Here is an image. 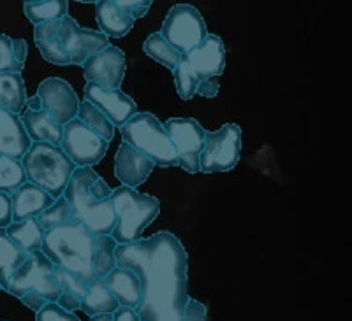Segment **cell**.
Returning a JSON list of instances; mask_svg holds the SVG:
<instances>
[{
    "mask_svg": "<svg viewBox=\"0 0 352 321\" xmlns=\"http://www.w3.org/2000/svg\"><path fill=\"white\" fill-rule=\"evenodd\" d=\"M94 174V169L76 167L62 197L71 207L72 218L87 226L92 234L111 235L116 223L111 198H96L88 191V185Z\"/></svg>",
    "mask_w": 352,
    "mask_h": 321,
    "instance_id": "cell-3",
    "label": "cell"
},
{
    "mask_svg": "<svg viewBox=\"0 0 352 321\" xmlns=\"http://www.w3.org/2000/svg\"><path fill=\"white\" fill-rule=\"evenodd\" d=\"M199 80H215L226 69V48L219 36L208 34L203 43L184 55Z\"/></svg>",
    "mask_w": 352,
    "mask_h": 321,
    "instance_id": "cell-16",
    "label": "cell"
},
{
    "mask_svg": "<svg viewBox=\"0 0 352 321\" xmlns=\"http://www.w3.org/2000/svg\"><path fill=\"white\" fill-rule=\"evenodd\" d=\"M37 97L43 104V111L48 112L62 127L76 118L80 99L67 81L60 80V78L44 80L37 88Z\"/></svg>",
    "mask_w": 352,
    "mask_h": 321,
    "instance_id": "cell-13",
    "label": "cell"
},
{
    "mask_svg": "<svg viewBox=\"0 0 352 321\" xmlns=\"http://www.w3.org/2000/svg\"><path fill=\"white\" fill-rule=\"evenodd\" d=\"M4 230L8 237L27 254L41 251L44 235H46V232L41 226V223L37 222V218L23 219V222H11Z\"/></svg>",
    "mask_w": 352,
    "mask_h": 321,
    "instance_id": "cell-24",
    "label": "cell"
},
{
    "mask_svg": "<svg viewBox=\"0 0 352 321\" xmlns=\"http://www.w3.org/2000/svg\"><path fill=\"white\" fill-rule=\"evenodd\" d=\"M96 21L99 23L100 32L106 37L122 39L134 27V20L115 5V0H100L96 2Z\"/></svg>",
    "mask_w": 352,
    "mask_h": 321,
    "instance_id": "cell-22",
    "label": "cell"
},
{
    "mask_svg": "<svg viewBox=\"0 0 352 321\" xmlns=\"http://www.w3.org/2000/svg\"><path fill=\"white\" fill-rule=\"evenodd\" d=\"M143 51L144 55L159 62L160 65L168 67L169 71H173L182 58L180 53L176 51L168 40H164V37L160 36L159 32H153L146 37V40L143 43Z\"/></svg>",
    "mask_w": 352,
    "mask_h": 321,
    "instance_id": "cell-29",
    "label": "cell"
},
{
    "mask_svg": "<svg viewBox=\"0 0 352 321\" xmlns=\"http://www.w3.org/2000/svg\"><path fill=\"white\" fill-rule=\"evenodd\" d=\"M115 267L132 270L140 279L141 321H184L187 305V251L169 232L116 244Z\"/></svg>",
    "mask_w": 352,
    "mask_h": 321,
    "instance_id": "cell-1",
    "label": "cell"
},
{
    "mask_svg": "<svg viewBox=\"0 0 352 321\" xmlns=\"http://www.w3.org/2000/svg\"><path fill=\"white\" fill-rule=\"evenodd\" d=\"M25 182H27V176H25L21 160L0 156V193L11 197Z\"/></svg>",
    "mask_w": 352,
    "mask_h": 321,
    "instance_id": "cell-30",
    "label": "cell"
},
{
    "mask_svg": "<svg viewBox=\"0 0 352 321\" xmlns=\"http://www.w3.org/2000/svg\"><path fill=\"white\" fill-rule=\"evenodd\" d=\"M153 163L140 151L129 144L122 143L115 158V176L122 182V187L138 188L150 178L153 171Z\"/></svg>",
    "mask_w": 352,
    "mask_h": 321,
    "instance_id": "cell-17",
    "label": "cell"
},
{
    "mask_svg": "<svg viewBox=\"0 0 352 321\" xmlns=\"http://www.w3.org/2000/svg\"><path fill=\"white\" fill-rule=\"evenodd\" d=\"M159 34L184 56L203 43L208 30L201 12L194 5L176 4L166 14Z\"/></svg>",
    "mask_w": 352,
    "mask_h": 321,
    "instance_id": "cell-9",
    "label": "cell"
},
{
    "mask_svg": "<svg viewBox=\"0 0 352 321\" xmlns=\"http://www.w3.org/2000/svg\"><path fill=\"white\" fill-rule=\"evenodd\" d=\"M25 16L36 25L50 23V21H60L62 18L69 16L67 0H34V2H23Z\"/></svg>",
    "mask_w": 352,
    "mask_h": 321,
    "instance_id": "cell-26",
    "label": "cell"
},
{
    "mask_svg": "<svg viewBox=\"0 0 352 321\" xmlns=\"http://www.w3.org/2000/svg\"><path fill=\"white\" fill-rule=\"evenodd\" d=\"M0 111H4V107H2V99H0Z\"/></svg>",
    "mask_w": 352,
    "mask_h": 321,
    "instance_id": "cell-46",
    "label": "cell"
},
{
    "mask_svg": "<svg viewBox=\"0 0 352 321\" xmlns=\"http://www.w3.org/2000/svg\"><path fill=\"white\" fill-rule=\"evenodd\" d=\"M53 270H55V265L50 262L43 251L28 254L20 269L9 279L6 292L18 298L32 292V294H39L48 302H56V298L60 297L62 289L55 283Z\"/></svg>",
    "mask_w": 352,
    "mask_h": 321,
    "instance_id": "cell-7",
    "label": "cell"
},
{
    "mask_svg": "<svg viewBox=\"0 0 352 321\" xmlns=\"http://www.w3.org/2000/svg\"><path fill=\"white\" fill-rule=\"evenodd\" d=\"M241 158V128L236 123H226L215 132H206L204 147L199 156V172L217 174L229 172Z\"/></svg>",
    "mask_w": 352,
    "mask_h": 321,
    "instance_id": "cell-8",
    "label": "cell"
},
{
    "mask_svg": "<svg viewBox=\"0 0 352 321\" xmlns=\"http://www.w3.org/2000/svg\"><path fill=\"white\" fill-rule=\"evenodd\" d=\"M108 146L109 143L100 139L92 130H88L78 118L62 127L60 147L76 167L92 169L94 165L102 162L108 153Z\"/></svg>",
    "mask_w": 352,
    "mask_h": 321,
    "instance_id": "cell-11",
    "label": "cell"
},
{
    "mask_svg": "<svg viewBox=\"0 0 352 321\" xmlns=\"http://www.w3.org/2000/svg\"><path fill=\"white\" fill-rule=\"evenodd\" d=\"M115 5L120 9L122 12H125L127 16H131L132 20L136 21L148 12L150 5H152V0H144V2H125V0H115Z\"/></svg>",
    "mask_w": 352,
    "mask_h": 321,
    "instance_id": "cell-36",
    "label": "cell"
},
{
    "mask_svg": "<svg viewBox=\"0 0 352 321\" xmlns=\"http://www.w3.org/2000/svg\"><path fill=\"white\" fill-rule=\"evenodd\" d=\"M25 106H28V111H34V112L43 111V104H41V99L37 95L32 97V99H28Z\"/></svg>",
    "mask_w": 352,
    "mask_h": 321,
    "instance_id": "cell-44",
    "label": "cell"
},
{
    "mask_svg": "<svg viewBox=\"0 0 352 321\" xmlns=\"http://www.w3.org/2000/svg\"><path fill=\"white\" fill-rule=\"evenodd\" d=\"M58 37L72 65H83L90 56L109 46V39L104 34L92 28H81L71 16L60 20Z\"/></svg>",
    "mask_w": 352,
    "mask_h": 321,
    "instance_id": "cell-12",
    "label": "cell"
},
{
    "mask_svg": "<svg viewBox=\"0 0 352 321\" xmlns=\"http://www.w3.org/2000/svg\"><path fill=\"white\" fill-rule=\"evenodd\" d=\"M0 292H2V289H0Z\"/></svg>",
    "mask_w": 352,
    "mask_h": 321,
    "instance_id": "cell-47",
    "label": "cell"
},
{
    "mask_svg": "<svg viewBox=\"0 0 352 321\" xmlns=\"http://www.w3.org/2000/svg\"><path fill=\"white\" fill-rule=\"evenodd\" d=\"M87 83H94L106 90H118L125 75V55L120 48L111 46L90 56L83 65Z\"/></svg>",
    "mask_w": 352,
    "mask_h": 321,
    "instance_id": "cell-14",
    "label": "cell"
},
{
    "mask_svg": "<svg viewBox=\"0 0 352 321\" xmlns=\"http://www.w3.org/2000/svg\"><path fill=\"white\" fill-rule=\"evenodd\" d=\"M219 93V83L215 80H199L197 83L196 95L204 97V99H213Z\"/></svg>",
    "mask_w": 352,
    "mask_h": 321,
    "instance_id": "cell-38",
    "label": "cell"
},
{
    "mask_svg": "<svg viewBox=\"0 0 352 321\" xmlns=\"http://www.w3.org/2000/svg\"><path fill=\"white\" fill-rule=\"evenodd\" d=\"M76 118L80 119L88 130H92L94 134L99 135L100 139H104L106 143H111L113 137H115V127L109 123L108 118L102 112L97 111L96 107L92 104H88L87 100L80 102Z\"/></svg>",
    "mask_w": 352,
    "mask_h": 321,
    "instance_id": "cell-28",
    "label": "cell"
},
{
    "mask_svg": "<svg viewBox=\"0 0 352 321\" xmlns=\"http://www.w3.org/2000/svg\"><path fill=\"white\" fill-rule=\"evenodd\" d=\"M20 300L23 302L25 305H27L28 309H32L34 313L41 311L44 307V305L48 304V300H46V298L41 297L39 294H32V292H30V294H25L23 297L20 298Z\"/></svg>",
    "mask_w": 352,
    "mask_h": 321,
    "instance_id": "cell-41",
    "label": "cell"
},
{
    "mask_svg": "<svg viewBox=\"0 0 352 321\" xmlns=\"http://www.w3.org/2000/svg\"><path fill=\"white\" fill-rule=\"evenodd\" d=\"M21 118L25 132L32 143H46L52 146H60L62 125H58L46 111H25Z\"/></svg>",
    "mask_w": 352,
    "mask_h": 321,
    "instance_id": "cell-21",
    "label": "cell"
},
{
    "mask_svg": "<svg viewBox=\"0 0 352 321\" xmlns=\"http://www.w3.org/2000/svg\"><path fill=\"white\" fill-rule=\"evenodd\" d=\"M58 307H62L64 311H69V313H74V311L80 309V305H81V300L80 298H76L74 295L67 294V292H62L60 297L56 298L55 302Z\"/></svg>",
    "mask_w": 352,
    "mask_h": 321,
    "instance_id": "cell-40",
    "label": "cell"
},
{
    "mask_svg": "<svg viewBox=\"0 0 352 321\" xmlns=\"http://www.w3.org/2000/svg\"><path fill=\"white\" fill-rule=\"evenodd\" d=\"M106 286L109 288L120 307L136 309L141 302V285L138 276L132 270L124 267H115L104 278Z\"/></svg>",
    "mask_w": 352,
    "mask_h": 321,
    "instance_id": "cell-20",
    "label": "cell"
},
{
    "mask_svg": "<svg viewBox=\"0 0 352 321\" xmlns=\"http://www.w3.org/2000/svg\"><path fill=\"white\" fill-rule=\"evenodd\" d=\"M32 141L28 139L21 118L9 111H0V156L21 160Z\"/></svg>",
    "mask_w": 352,
    "mask_h": 321,
    "instance_id": "cell-18",
    "label": "cell"
},
{
    "mask_svg": "<svg viewBox=\"0 0 352 321\" xmlns=\"http://www.w3.org/2000/svg\"><path fill=\"white\" fill-rule=\"evenodd\" d=\"M162 127L176 151L178 167L188 174H199V156L206 130L194 118H171Z\"/></svg>",
    "mask_w": 352,
    "mask_h": 321,
    "instance_id": "cell-10",
    "label": "cell"
},
{
    "mask_svg": "<svg viewBox=\"0 0 352 321\" xmlns=\"http://www.w3.org/2000/svg\"><path fill=\"white\" fill-rule=\"evenodd\" d=\"M28 254L8 237L4 228H0V289L8 288L12 274L20 269Z\"/></svg>",
    "mask_w": 352,
    "mask_h": 321,
    "instance_id": "cell-27",
    "label": "cell"
},
{
    "mask_svg": "<svg viewBox=\"0 0 352 321\" xmlns=\"http://www.w3.org/2000/svg\"><path fill=\"white\" fill-rule=\"evenodd\" d=\"M122 143L129 144L144 155L155 167L173 169L178 167L176 151L164 127L152 112H136L120 128Z\"/></svg>",
    "mask_w": 352,
    "mask_h": 321,
    "instance_id": "cell-6",
    "label": "cell"
},
{
    "mask_svg": "<svg viewBox=\"0 0 352 321\" xmlns=\"http://www.w3.org/2000/svg\"><path fill=\"white\" fill-rule=\"evenodd\" d=\"M53 202H55V198L50 197L46 191L34 187L30 182H25L23 187H20L11 195L12 222L39 218Z\"/></svg>",
    "mask_w": 352,
    "mask_h": 321,
    "instance_id": "cell-19",
    "label": "cell"
},
{
    "mask_svg": "<svg viewBox=\"0 0 352 321\" xmlns=\"http://www.w3.org/2000/svg\"><path fill=\"white\" fill-rule=\"evenodd\" d=\"M115 248L111 235L92 234L71 218L46 232L41 251L53 265L74 274L88 285L94 279H104L115 269Z\"/></svg>",
    "mask_w": 352,
    "mask_h": 321,
    "instance_id": "cell-2",
    "label": "cell"
},
{
    "mask_svg": "<svg viewBox=\"0 0 352 321\" xmlns=\"http://www.w3.org/2000/svg\"><path fill=\"white\" fill-rule=\"evenodd\" d=\"M113 321H141L138 318L136 311L129 309V307H118V309L113 313Z\"/></svg>",
    "mask_w": 352,
    "mask_h": 321,
    "instance_id": "cell-43",
    "label": "cell"
},
{
    "mask_svg": "<svg viewBox=\"0 0 352 321\" xmlns=\"http://www.w3.org/2000/svg\"><path fill=\"white\" fill-rule=\"evenodd\" d=\"M90 321H113V314H96L90 318Z\"/></svg>",
    "mask_w": 352,
    "mask_h": 321,
    "instance_id": "cell-45",
    "label": "cell"
},
{
    "mask_svg": "<svg viewBox=\"0 0 352 321\" xmlns=\"http://www.w3.org/2000/svg\"><path fill=\"white\" fill-rule=\"evenodd\" d=\"M58 28H60V21L36 25L34 27V40H36V46L39 48L41 55L46 62L62 67V65H71V60L62 48Z\"/></svg>",
    "mask_w": 352,
    "mask_h": 321,
    "instance_id": "cell-23",
    "label": "cell"
},
{
    "mask_svg": "<svg viewBox=\"0 0 352 321\" xmlns=\"http://www.w3.org/2000/svg\"><path fill=\"white\" fill-rule=\"evenodd\" d=\"M36 321H81L74 313L64 311L55 302H48L43 309L36 313Z\"/></svg>",
    "mask_w": 352,
    "mask_h": 321,
    "instance_id": "cell-35",
    "label": "cell"
},
{
    "mask_svg": "<svg viewBox=\"0 0 352 321\" xmlns=\"http://www.w3.org/2000/svg\"><path fill=\"white\" fill-rule=\"evenodd\" d=\"M12 49L16 56L18 64L25 67V60H27V43L23 39H12Z\"/></svg>",
    "mask_w": 352,
    "mask_h": 321,
    "instance_id": "cell-42",
    "label": "cell"
},
{
    "mask_svg": "<svg viewBox=\"0 0 352 321\" xmlns=\"http://www.w3.org/2000/svg\"><path fill=\"white\" fill-rule=\"evenodd\" d=\"M23 67L18 64L14 49H12V39L6 34H0V75L2 74H21Z\"/></svg>",
    "mask_w": 352,
    "mask_h": 321,
    "instance_id": "cell-34",
    "label": "cell"
},
{
    "mask_svg": "<svg viewBox=\"0 0 352 321\" xmlns=\"http://www.w3.org/2000/svg\"><path fill=\"white\" fill-rule=\"evenodd\" d=\"M173 78H175V86L176 91H178V97L182 100H190L196 97L199 78H197V74L190 67L185 56H182L180 62L173 69Z\"/></svg>",
    "mask_w": 352,
    "mask_h": 321,
    "instance_id": "cell-31",
    "label": "cell"
},
{
    "mask_svg": "<svg viewBox=\"0 0 352 321\" xmlns=\"http://www.w3.org/2000/svg\"><path fill=\"white\" fill-rule=\"evenodd\" d=\"M11 222V197L6 193H0V228H6Z\"/></svg>",
    "mask_w": 352,
    "mask_h": 321,
    "instance_id": "cell-39",
    "label": "cell"
},
{
    "mask_svg": "<svg viewBox=\"0 0 352 321\" xmlns=\"http://www.w3.org/2000/svg\"><path fill=\"white\" fill-rule=\"evenodd\" d=\"M85 100L108 118L113 127L122 128L138 112L136 102L122 90H106L94 83L85 84Z\"/></svg>",
    "mask_w": 352,
    "mask_h": 321,
    "instance_id": "cell-15",
    "label": "cell"
},
{
    "mask_svg": "<svg viewBox=\"0 0 352 321\" xmlns=\"http://www.w3.org/2000/svg\"><path fill=\"white\" fill-rule=\"evenodd\" d=\"M111 204L116 218L111 239L116 244L140 241L146 226L152 225L160 214L159 198L140 193L134 188H115L111 193Z\"/></svg>",
    "mask_w": 352,
    "mask_h": 321,
    "instance_id": "cell-4",
    "label": "cell"
},
{
    "mask_svg": "<svg viewBox=\"0 0 352 321\" xmlns=\"http://www.w3.org/2000/svg\"><path fill=\"white\" fill-rule=\"evenodd\" d=\"M71 218H72L71 207H69L67 200H65L64 197H60V198H56L55 202H53L48 209L41 214L39 218H37V222L41 223L44 232H48V230H53V228H56V226L64 225V223L69 222Z\"/></svg>",
    "mask_w": 352,
    "mask_h": 321,
    "instance_id": "cell-32",
    "label": "cell"
},
{
    "mask_svg": "<svg viewBox=\"0 0 352 321\" xmlns=\"http://www.w3.org/2000/svg\"><path fill=\"white\" fill-rule=\"evenodd\" d=\"M120 307L115 295L109 292L106 286L104 279H94L92 283H88L87 294H85L83 300H81L80 309L85 314L92 318L96 314H113Z\"/></svg>",
    "mask_w": 352,
    "mask_h": 321,
    "instance_id": "cell-25",
    "label": "cell"
},
{
    "mask_svg": "<svg viewBox=\"0 0 352 321\" xmlns=\"http://www.w3.org/2000/svg\"><path fill=\"white\" fill-rule=\"evenodd\" d=\"M27 182L41 188L52 198H60L76 165L69 160L60 146L32 143L21 158Z\"/></svg>",
    "mask_w": 352,
    "mask_h": 321,
    "instance_id": "cell-5",
    "label": "cell"
},
{
    "mask_svg": "<svg viewBox=\"0 0 352 321\" xmlns=\"http://www.w3.org/2000/svg\"><path fill=\"white\" fill-rule=\"evenodd\" d=\"M53 278H55V283L60 286L62 292H67V294L74 295L76 298L83 300L85 294H87V283L81 281L78 276L67 272V270L60 269V267H55L53 270Z\"/></svg>",
    "mask_w": 352,
    "mask_h": 321,
    "instance_id": "cell-33",
    "label": "cell"
},
{
    "mask_svg": "<svg viewBox=\"0 0 352 321\" xmlns=\"http://www.w3.org/2000/svg\"><path fill=\"white\" fill-rule=\"evenodd\" d=\"M206 314H208L206 305L201 304L196 298L188 297L187 305H185L184 321H206V318H208Z\"/></svg>",
    "mask_w": 352,
    "mask_h": 321,
    "instance_id": "cell-37",
    "label": "cell"
}]
</instances>
